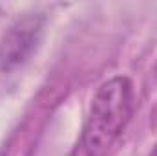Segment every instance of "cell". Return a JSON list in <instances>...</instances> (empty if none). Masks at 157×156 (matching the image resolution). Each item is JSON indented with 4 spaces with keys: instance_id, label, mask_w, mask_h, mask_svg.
<instances>
[{
    "instance_id": "obj_1",
    "label": "cell",
    "mask_w": 157,
    "mask_h": 156,
    "mask_svg": "<svg viewBox=\"0 0 157 156\" xmlns=\"http://www.w3.org/2000/svg\"><path fill=\"white\" fill-rule=\"evenodd\" d=\"M135 107L132 81L115 76L102 83L90 105L82 145L86 156H106L130 123Z\"/></svg>"
},
{
    "instance_id": "obj_2",
    "label": "cell",
    "mask_w": 157,
    "mask_h": 156,
    "mask_svg": "<svg viewBox=\"0 0 157 156\" xmlns=\"http://www.w3.org/2000/svg\"><path fill=\"white\" fill-rule=\"evenodd\" d=\"M44 33L42 15H24L17 18L0 39V72H15L37 51Z\"/></svg>"
},
{
    "instance_id": "obj_3",
    "label": "cell",
    "mask_w": 157,
    "mask_h": 156,
    "mask_svg": "<svg viewBox=\"0 0 157 156\" xmlns=\"http://www.w3.org/2000/svg\"><path fill=\"white\" fill-rule=\"evenodd\" d=\"M148 156H157V143H155V147L152 149V153H150V154H148Z\"/></svg>"
}]
</instances>
